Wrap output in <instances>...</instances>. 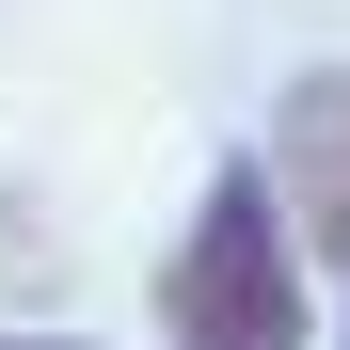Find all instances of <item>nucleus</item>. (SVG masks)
Instances as JSON below:
<instances>
[{"instance_id": "f257e3e1", "label": "nucleus", "mask_w": 350, "mask_h": 350, "mask_svg": "<svg viewBox=\"0 0 350 350\" xmlns=\"http://www.w3.org/2000/svg\"><path fill=\"white\" fill-rule=\"evenodd\" d=\"M303 334H319L303 239H286V207H271V159H239V175H207L191 239L159 271V350H303Z\"/></svg>"}, {"instance_id": "f03ea898", "label": "nucleus", "mask_w": 350, "mask_h": 350, "mask_svg": "<svg viewBox=\"0 0 350 350\" xmlns=\"http://www.w3.org/2000/svg\"><path fill=\"white\" fill-rule=\"evenodd\" d=\"M271 207H286V239H303V255L350 271V64L286 80V111H271Z\"/></svg>"}, {"instance_id": "7ed1b4c3", "label": "nucleus", "mask_w": 350, "mask_h": 350, "mask_svg": "<svg viewBox=\"0 0 350 350\" xmlns=\"http://www.w3.org/2000/svg\"><path fill=\"white\" fill-rule=\"evenodd\" d=\"M0 350H96V334H0Z\"/></svg>"}]
</instances>
